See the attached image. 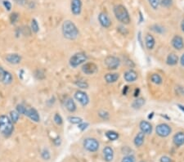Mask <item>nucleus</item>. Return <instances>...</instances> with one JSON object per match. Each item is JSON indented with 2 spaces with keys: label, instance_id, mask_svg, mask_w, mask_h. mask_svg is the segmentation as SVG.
I'll return each mask as SVG.
<instances>
[{
  "label": "nucleus",
  "instance_id": "nucleus-26",
  "mask_svg": "<svg viewBox=\"0 0 184 162\" xmlns=\"http://www.w3.org/2000/svg\"><path fill=\"white\" fill-rule=\"evenodd\" d=\"M106 136L111 141H115V140H117L119 139V133H116L115 131L110 130L106 133Z\"/></svg>",
  "mask_w": 184,
  "mask_h": 162
},
{
  "label": "nucleus",
  "instance_id": "nucleus-46",
  "mask_svg": "<svg viewBox=\"0 0 184 162\" xmlns=\"http://www.w3.org/2000/svg\"><path fill=\"white\" fill-rule=\"evenodd\" d=\"M138 41L139 42V44H140V45H141L142 47L143 46V45H142V33H141V32H138Z\"/></svg>",
  "mask_w": 184,
  "mask_h": 162
},
{
  "label": "nucleus",
  "instance_id": "nucleus-43",
  "mask_svg": "<svg viewBox=\"0 0 184 162\" xmlns=\"http://www.w3.org/2000/svg\"><path fill=\"white\" fill-rule=\"evenodd\" d=\"M152 28H155V29H152L155 32H156V33H162L163 32V29H162V27H161V26H154L152 27Z\"/></svg>",
  "mask_w": 184,
  "mask_h": 162
},
{
  "label": "nucleus",
  "instance_id": "nucleus-51",
  "mask_svg": "<svg viewBox=\"0 0 184 162\" xmlns=\"http://www.w3.org/2000/svg\"><path fill=\"white\" fill-rule=\"evenodd\" d=\"M178 107H179V109H181V110L184 112V106H182V105L181 104H178Z\"/></svg>",
  "mask_w": 184,
  "mask_h": 162
},
{
  "label": "nucleus",
  "instance_id": "nucleus-2",
  "mask_svg": "<svg viewBox=\"0 0 184 162\" xmlns=\"http://www.w3.org/2000/svg\"><path fill=\"white\" fill-rule=\"evenodd\" d=\"M13 123L7 116H0V133L3 136L9 137L12 135L13 132Z\"/></svg>",
  "mask_w": 184,
  "mask_h": 162
},
{
  "label": "nucleus",
  "instance_id": "nucleus-39",
  "mask_svg": "<svg viewBox=\"0 0 184 162\" xmlns=\"http://www.w3.org/2000/svg\"><path fill=\"white\" fill-rule=\"evenodd\" d=\"M173 0H161V4L164 8H169L172 5Z\"/></svg>",
  "mask_w": 184,
  "mask_h": 162
},
{
  "label": "nucleus",
  "instance_id": "nucleus-50",
  "mask_svg": "<svg viewBox=\"0 0 184 162\" xmlns=\"http://www.w3.org/2000/svg\"><path fill=\"white\" fill-rule=\"evenodd\" d=\"M181 29H182V30L184 32V19L182 20V22H181Z\"/></svg>",
  "mask_w": 184,
  "mask_h": 162
},
{
  "label": "nucleus",
  "instance_id": "nucleus-38",
  "mask_svg": "<svg viewBox=\"0 0 184 162\" xmlns=\"http://www.w3.org/2000/svg\"><path fill=\"white\" fill-rule=\"evenodd\" d=\"M41 156H42V158H43V160H48L49 159H50V153H49V151L47 149H44V150L42 151V153H41Z\"/></svg>",
  "mask_w": 184,
  "mask_h": 162
},
{
  "label": "nucleus",
  "instance_id": "nucleus-53",
  "mask_svg": "<svg viewBox=\"0 0 184 162\" xmlns=\"http://www.w3.org/2000/svg\"><path fill=\"white\" fill-rule=\"evenodd\" d=\"M140 162H143V161H140Z\"/></svg>",
  "mask_w": 184,
  "mask_h": 162
},
{
  "label": "nucleus",
  "instance_id": "nucleus-33",
  "mask_svg": "<svg viewBox=\"0 0 184 162\" xmlns=\"http://www.w3.org/2000/svg\"><path fill=\"white\" fill-rule=\"evenodd\" d=\"M148 2L151 8L155 10L158 8L159 6L161 5V0H148Z\"/></svg>",
  "mask_w": 184,
  "mask_h": 162
},
{
  "label": "nucleus",
  "instance_id": "nucleus-30",
  "mask_svg": "<svg viewBox=\"0 0 184 162\" xmlns=\"http://www.w3.org/2000/svg\"><path fill=\"white\" fill-rule=\"evenodd\" d=\"M20 117V114L17 111H12L10 112V120H12V123H17Z\"/></svg>",
  "mask_w": 184,
  "mask_h": 162
},
{
  "label": "nucleus",
  "instance_id": "nucleus-37",
  "mask_svg": "<svg viewBox=\"0 0 184 162\" xmlns=\"http://www.w3.org/2000/svg\"><path fill=\"white\" fill-rule=\"evenodd\" d=\"M121 162H135V157L132 155L124 156Z\"/></svg>",
  "mask_w": 184,
  "mask_h": 162
},
{
  "label": "nucleus",
  "instance_id": "nucleus-34",
  "mask_svg": "<svg viewBox=\"0 0 184 162\" xmlns=\"http://www.w3.org/2000/svg\"><path fill=\"white\" fill-rule=\"evenodd\" d=\"M53 120H54L55 123L58 125H61L62 123H63V119L61 116V115H59L58 113H56L54 115V117H53Z\"/></svg>",
  "mask_w": 184,
  "mask_h": 162
},
{
  "label": "nucleus",
  "instance_id": "nucleus-42",
  "mask_svg": "<svg viewBox=\"0 0 184 162\" xmlns=\"http://www.w3.org/2000/svg\"><path fill=\"white\" fill-rule=\"evenodd\" d=\"M15 2L17 3L18 5H21V6H26V4H28V0H15Z\"/></svg>",
  "mask_w": 184,
  "mask_h": 162
},
{
  "label": "nucleus",
  "instance_id": "nucleus-45",
  "mask_svg": "<svg viewBox=\"0 0 184 162\" xmlns=\"http://www.w3.org/2000/svg\"><path fill=\"white\" fill-rule=\"evenodd\" d=\"M4 74H5V70H3V67H0V82H2V81H3Z\"/></svg>",
  "mask_w": 184,
  "mask_h": 162
},
{
  "label": "nucleus",
  "instance_id": "nucleus-1",
  "mask_svg": "<svg viewBox=\"0 0 184 162\" xmlns=\"http://www.w3.org/2000/svg\"><path fill=\"white\" fill-rule=\"evenodd\" d=\"M61 31L64 37L70 40H74L75 39H77L80 34L77 26H75V24L73 21L70 20L64 21L61 26Z\"/></svg>",
  "mask_w": 184,
  "mask_h": 162
},
{
  "label": "nucleus",
  "instance_id": "nucleus-18",
  "mask_svg": "<svg viewBox=\"0 0 184 162\" xmlns=\"http://www.w3.org/2000/svg\"><path fill=\"white\" fill-rule=\"evenodd\" d=\"M6 61L12 65H17V64L20 63V61H21V57L17 53L8 54L6 57Z\"/></svg>",
  "mask_w": 184,
  "mask_h": 162
},
{
  "label": "nucleus",
  "instance_id": "nucleus-29",
  "mask_svg": "<svg viewBox=\"0 0 184 162\" xmlns=\"http://www.w3.org/2000/svg\"><path fill=\"white\" fill-rule=\"evenodd\" d=\"M67 120H68V121L70 123H71L73 125H79V124H80L81 122H83L82 118L78 117V116H69L67 118Z\"/></svg>",
  "mask_w": 184,
  "mask_h": 162
},
{
  "label": "nucleus",
  "instance_id": "nucleus-8",
  "mask_svg": "<svg viewBox=\"0 0 184 162\" xmlns=\"http://www.w3.org/2000/svg\"><path fill=\"white\" fill-rule=\"evenodd\" d=\"M75 98L76 101H78L83 107H86L87 105L89 103V97L85 92L82 90H78L75 93Z\"/></svg>",
  "mask_w": 184,
  "mask_h": 162
},
{
  "label": "nucleus",
  "instance_id": "nucleus-48",
  "mask_svg": "<svg viewBox=\"0 0 184 162\" xmlns=\"http://www.w3.org/2000/svg\"><path fill=\"white\" fill-rule=\"evenodd\" d=\"M128 91H129V86H124V89H123V94L124 95H127Z\"/></svg>",
  "mask_w": 184,
  "mask_h": 162
},
{
  "label": "nucleus",
  "instance_id": "nucleus-17",
  "mask_svg": "<svg viewBox=\"0 0 184 162\" xmlns=\"http://www.w3.org/2000/svg\"><path fill=\"white\" fill-rule=\"evenodd\" d=\"M104 160L107 162L112 161L114 159V151L111 147L107 146L103 149Z\"/></svg>",
  "mask_w": 184,
  "mask_h": 162
},
{
  "label": "nucleus",
  "instance_id": "nucleus-35",
  "mask_svg": "<svg viewBox=\"0 0 184 162\" xmlns=\"http://www.w3.org/2000/svg\"><path fill=\"white\" fill-rule=\"evenodd\" d=\"M18 18H19V14H18L17 12H13V13H12L11 16H10V21H11V23H16L18 20Z\"/></svg>",
  "mask_w": 184,
  "mask_h": 162
},
{
  "label": "nucleus",
  "instance_id": "nucleus-28",
  "mask_svg": "<svg viewBox=\"0 0 184 162\" xmlns=\"http://www.w3.org/2000/svg\"><path fill=\"white\" fill-rule=\"evenodd\" d=\"M75 84L77 86L78 88L80 89H86L89 88V84L87 83L85 80H82V79H79V80H76L75 82Z\"/></svg>",
  "mask_w": 184,
  "mask_h": 162
},
{
  "label": "nucleus",
  "instance_id": "nucleus-47",
  "mask_svg": "<svg viewBox=\"0 0 184 162\" xmlns=\"http://www.w3.org/2000/svg\"><path fill=\"white\" fill-rule=\"evenodd\" d=\"M139 93H140V89L136 88L135 90H134V93H133V96H134L135 98H138V95H139Z\"/></svg>",
  "mask_w": 184,
  "mask_h": 162
},
{
  "label": "nucleus",
  "instance_id": "nucleus-3",
  "mask_svg": "<svg viewBox=\"0 0 184 162\" xmlns=\"http://www.w3.org/2000/svg\"><path fill=\"white\" fill-rule=\"evenodd\" d=\"M114 13L116 19L124 25H128L130 23V17L129 13L124 6L119 4L114 8Z\"/></svg>",
  "mask_w": 184,
  "mask_h": 162
},
{
  "label": "nucleus",
  "instance_id": "nucleus-36",
  "mask_svg": "<svg viewBox=\"0 0 184 162\" xmlns=\"http://www.w3.org/2000/svg\"><path fill=\"white\" fill-rule=\"evenodd\" d=\"M98 116H100V118H101L102 120H108L110 117L109 113L107 112V111H101L100 112L98 113Z\"/></svg>",
  "mask_w": 184,
  "mask_h": 162
},
{
  "label": "nucleus",
  "instance_id": "nucleus-23",
  "mask_svg": "<svg viewBox=\"0 0 184 162\" xmlns=\"http://www.w3.org/2000/svg\"><path fill=\"white\" fill-rule=\"evenodd\" d=\"M144 140H145V134L143 133H142V132H139L136 135L135 139L133 140V142H134V145L137 148H139L144 143Z\"/></svg>",
  "mask_w": 184,
  "mask_h": 162
},
{
  "label": "nucleus",
  "instance_id": "nucleus-13",
  "mask_svg": "<svg viewBox=\"0 0 184 162\" xmlns=\"http://www.w3.org/2000/svg\"><path fill=\"white\" fill-rule=\"evenodd\" d=\"M138 73L136 72L135 70L130 69L128 70L127 71H125L124 74V80L128 82V83H133L138 79Z\"/></svg>",
  "mask_w": 184,
  "mask_h": 162
},
{
  "label": "nucleus",
  "instance_id": "nucleus-31",
  "mask_svg": "<svg viewBox=\"0 0 184 162\" xmlns=\"http://www.w3.org/2000/svg\"><path fill=\"white\" fill-rule=\"evenodd\" d=\"M31 30L32 31L35 33H38L39 31V26L38 24V21L35 19H33L31 20Z\"/></svg>",
  "mask_w": 184,
  "mask_h": 162
},
{
  "label": "nucleus",
  "instance_id": "nucleus-16",
  "mask_svg": "<svg viewBox=\"0 0 184 162\" xmlns=\"http://www.w3.org/2000/svg\"><path fill=\"white\" fill-rule=\"evenodd\" d=\"M173 142L176 147H181L184 144V132H178L173 137Z\"/></svg>",
  "mask_w": 184,
  "mask_h": 162
},
{
  "label": "nucleus",
  "instance_id": "nucleus-11",
  "mask_svg": "<svg viewBox=\"0 0 184 162\" xmlns=\"http://www.w3.org/2000/svg\"><path fill=\"white\" fill-rule=\"evenodd\" d=\"M70 10L75 16H79L82 11V1L81 0H71Z\"/></svg>",
  "mask_w": 184,
  "mask_h": 162
},
{
  "label": "nucleus",
  "instance_id": "nucleus-52",
  "mask_svg": "<svg viewBox=\"0 0 184 162\" xmlns=\"http://www.w3.org/2000/svg\"><path fill=\"white\" fill-rule=\"evenodd\" d=\"M153 115H154V113H151V115H149V116H148V119H151L152 118V116H153Z\"/></svg>",
  "mask_w": 184,
  "mask_h": 162
},
{
  "label": "nucleus",
  "instance_id": "nucleus-49",
  "mask_svg": "<svg viewBox=\"0 0 184 162\" xmlns=\"http://www.w3.org/2000/svg\"><path fill=\"white\" fill-rule=\"evenodd\" d=\"M180 64H181L182 67H184V52L182 53V55L180 58Z\"/></svg>",
  "mask_w": 184,
  "mask_h": 162
},
{
  "label": "nucleus",
  "instance_id": "nucleus-41",
  "mask_svg": "<svg viewBox=\"0 0 184 162\" xmlns=\"http://www.w3.org/2000/svg\"><path fill=\"white\" fill-rule=\"evenodd\" d=\"M78 127H79V129H80L81 131H83L89 127V124H88V123H84V122H81L80 124L78 125Z\"/></svg>",
  "mask_w": 184,
  "mask_h": 162
},
{
  "label": "nucleus",
  "instance_id": "nucleus-22",
  "mask_svg": "<svg viewBox=\"0 0 184 162\" xmlns=\"http://www.w3.org/2000/svg\"><path fill=\"white\" fill-rule=\"evenodd\" d=\"M65 106H66L67 111H70V112H75L76 109H77L75 101L71 98H68L66 99V101H65Z\"/></svg>",
  "mask_w": 184,
  "mask_h": 162
},
{
  "label": "nucleus",
  "instance_id": "nucleus-6",
  "mask_svg": "<svg viewBox=\"0 0 184 162\" xmlns=\"http://www.w3.org/2000/svg\"><path fill=\"white\" fill-rule=\"evenodd\" d=\"M83 148L90 152H95L99 149V142L96 139L87 138L83 140Z\"/></svg>",
  "mask_w": 184,
  "mask_h": 162
},
{
  "label": "nucleus",
  "instance_id": "nucleus-40",
  "mask_svg": "<svg viewBox=\"0 0 184 162\" xmlns=\"http://www.w3.org/2000/svg\"><path fill=\"white\" fill-rule=\"evenodd\" d=\"M3 4L4 8H6L7 11H11V9H12V3H10L8 0H4V1H3Z\"/></svg>",
  "mask_w": 184,
  "mask_h": 162
},
{
  "label": "nucleus",
  "instance_id": "nucleus-5",
  "mask_svg": "<svg viewBox=\"0 0 184 162\" xmlns=\"http://www.w3.org/2000/svg\"><path fill=\"white\" fill-rule=\"evenodd\" d=\"M104 64L106 65L108 70H115L118 69L119 67L120 66V60L117 57L110 55L105 58Z\"/></svg>",
  "mask_w": 184,
  "mask_h": 162
},
{
  "label": "nucleus",
  "instance_id": "nucleus-24",
  "mask_svg": "<svg viewBox=\"0 0 184 162\" xmlns=\"http://www.w3.org/2000/svg\"><path fill=\"white\" fill-rule=\"evenodd\" d=\"M145 102H146V101L143 98H138L136 100L133 101L132 107L134 109H140L142 107H143L145 105Z\"/></svg>",
  "mask_w": 184,
  "mask_h": 162
},
{
  "label": "nucleus",
  "instance_id": "nucleus-32",
  "mask_svg": "<svg viewBox=\"0 0 184 162\" xmlns=\"http://www.w3.org/2000/svg\"><path fill=\"white\" fill-rule=\"evenodd\" d=\"M17 111L20 115H26V111H27V108H26L25 106H23V105L21 104H18L17 106Z\"/></svg>",
  "mask_w": 184,
  "mask_h": 162
},
{
  "label": "nucleus",
  "instance_id": "nucleus-7",
  "mask_svg": "<svg viewBox=\"0 0 184 162\" xmlns=\"http://www.w3.org/2000/svg\"><path fill=\"white\" fill-rule=\"evenodd\" d=\"M171 132H172L171 127L164 123L160 124L155 127V133L158 136L161 137V138H166V137L170 136Z\"/></svg>",
  "mask_w": 184,
  "mask_h": 162
},
{
  "label": "nucleus",
  "instance_id": "nucleus-25",
  "mask_svg": "<svg viewBox=\"0 0 184 162\" xmlns=\"http://www.w3.org/2000/svg\"><path fill=\"white\" fill-rule=\"evenodd\" d=\"M151 82H152L153 84H157V85L161 84H162V82H163L162 77H161L159 74H156V73L151 75Z\"/></svg>",
  "mask_w": 184,
  "mask_h": 162
},
{
  "label": "nucleus",
  "instance_id": "nucleus-14",
  "mask_svg": "<svg viewBox=\"0 0 184 162\" xmlns=\"http://www.w3.org/2000/svg\"><path fill=\"white\" fill-rule=\"evenodd\" d=\"M25 116H28L31 120H33L34 122H36V123H39V122L40 121L39 114L37 110L35 109V108H27V111H26Z\"/></svg>",
  "mask_w": 184,
  "mask_h": 162
},
{
  "label": "nucleus",
  "instance_id": "nucleus-19",
  "mask_svg": "<svg viewBox=\"0 0 184 162\" xmlns=\"http://www.w3.org/2000/svg\"><path fill=\"white\" fill-rule=\"evenodd\" d=\"M145 44H146V48L148 50H152L155 45V38L153 37L151 34H147L146 37H145Z\"/></svg>",
  "mask_w": 184,
  "mask_h": 162
},
{
  "label": "nucleus",
  "instance_id": "nucleus-44",
  "mask_svg": "<svg viewBox=\"0 0 184 162\" xmlns=\"http://www.w3.org/2000/svg\"><path fill=\"white\" fill-rule=\"evenodd\" d=\"M161 162H172V160L170 159L169 156H162L161 158Z\"/></svg>",
  "mask_w": 184,
  "mask_h": 162
},
{
  "label": "nucleus",
  "instance_id": "nucleus-9",
  "mask_svg": "<svg viewBox=\"0 0 184 162\" xmlns=\"http://www.w3.org/2000/svg\"><path fill=\"white\" fill-rule=\"evenodd\" d=\"M82 71L85 75H94L98 71V67L95 63L93 62H85L82 66Z\"/></svg>",
  "mask_w": 184,
  "mask_h": 162
},
{
  "label": "nucleus",
  "instance_id": "nucleus-15",
  "mask_svg": "<svg viewBox=\"0 0 184 162\" xmlns=\"http://www.w3.org/2000/svg\"><path fill=\"white\" fill-rule=\"evenodd\" d=\"M139 128L142 133H143L145 135L146 134H151L152 133V125L151 123L147 120H142L139 124Z\"/></svg>",
  "mask_w": 184,
  "mask_h": 162
},
{
  "label": "nucleus",
  "instance_id": "nucleus-4",
  "mask_svg": "<svg viewBox=\"0 0 184 162\" xmlns=\"http://www.w3.org/2000/svg\"><path fill=\"white\" fill-rule=\"evenodd\" d=\"M87 55L84 52H76L70 59V65L73 68H76L87 61Z\"/></svg>",
  "mask_w": 184,
  "mask_h": 162
},
{
  "label": "nucleus",
  "instance_id": "nucleus-10",
  "mask_svg": "<svg viewBox=\"0 0 184 162\" xmlns=\"http://www.w3.org/2000/svg\"><path fill=\"white\" fill-rule=\"evenodd\" d=\"M173 48L176 50H182L184 48V40L180 35H174L171 40Z\"/></svg>",
  "mask_w": 184,
  "mask_h": 162
},
{
  "label": "nucleus",
  "instance_id": "nucleus-12",
  "mask_svg": "<svg viewBox=\"0 0 184 162\" xmlns=\"http://www.w3.org/2000/svg\"><path fill=\"white\" fill-rule=\"evenodd\" d=\"M98 20L101 24V26L104 28H109L111 26V20L110 19L109 16L105 13V12H101L98 16Z\"/></svg>",
  "mask_w": 184,
  "mask_h": 162
},
{
  "label": "nucleus",
  "instance_id": "nucleus-27",
  "mask_svg": "<svg viewBox=\"0 0 184 162\" xmlns=\"http://www.w3.org/2000/svg\"><path fill=\"white\" fill-rule=\"evenodd\" d=\"M12 82V74L8 71H5V74H4V76H3V81L2 83H3L4 84H10Z\"/></svg>",
  "mask_w": 184,
  "mask_h": 162
},
{
  "label": "nucleus",
  "instance_id": "nucleus-20",
  "mask_svg": "<svg viewBox=\"0 0 184 162\" xmlns=\"http://www.w3.org/2000/svg\"><path fill=\"white\" fill-rule=\"evenodd\" d=\"M119 78H120L119 73H107L104 76V79L107 84H114L118 80Z\"/></svg>",
  "mask_w": 184,
  "mask_h": 162
},
{
  "label": "nucleus",
  "instance_id": "nucleus-21",
  "mask_svg": "<svg viewBox=\"0 0 184 162\" xmlns=\"http://www.w3.org/2000/svg\"><path fill=\"white\" fill-rule=\"evenodd\" d=\"M178 62V57L177 54L171 52L169 55L167 56L166 58V64L168 66L173 67V66H175Z\"/></svg>",
  "mask_w": 184,
  "mask_h": 162
}]
</instances>
